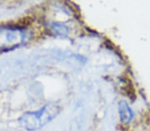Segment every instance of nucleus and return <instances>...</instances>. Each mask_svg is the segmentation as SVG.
I'll list each match as a JSON object with an SVG mask.
<instances>
[{
    "instance_id": "4",
    "label": "nucleus",
    "mask_w": 150,
    "mask_h": 131,
    "mask_svg": "<svg viewBox=\"0 0 150 131\" xmlns=\"http://www.w3.org/2000/svg\"><path fill=\"white\" fill-rule=\"evenodd\" d=\"M48 29L50 33L56 36H67L69 34V28L66 25H62L56 22H52L48 25Z\"/></svg>"
},
{
    "instance_id": "2",
    "label": "nucleus",
    "mask_w": 150,
    "mask_h": 131,
    "mask_svg": "<svg viewBox=\"0 0 150 131\" xmlns=\"http://www.w3.org/2000/svg\"><path fill=\"white\" fill-rule=\"evenodd\" d=\"M27 30L19 26H0V50L17 47L25 42Z\"/></svg>"
},
{
    "instance_id": "5",
    "label": "nucleus",
    "mask_w": 150,
    "mask_h": 131,
    "mask_svg": "<svg viewBox=\"0 0 150 131\" xmlns=\"http://www.w3.org/2000/svg\"><path fill=\"white\" fill-rule=\"evenodd\" d=\"M19 131H26V130H19Z\"/></svg>"
},
{
    "instance_id": "1",
    "label": "nucleus",
    "mask_w": 150,
    "mask_h": 131,
    "mask_svg": "<svg viewBox=\"0 0 150 131\" xmlns=\"http://www.w3.org/2000/svg\"><path fill=\"white\" fill-rule=\"evenodd\" d=\"M59 113L58 106L46 104L37 110L24 113L20 117L19 124L26 131H38L52 122Z\"/></svg>"
},
{
    "instance_id": "3",
    "label": "nucleus",
    "mask_w": 150,
    "mask_h": 131,
    "mask_svg": "<svg viewBox=\"0 0 150 131\" xmlns=\"http://www.w3.org/2000/svg\"><path fill=\"white\" fill-rule=\"evenodd\" d=\"M117 111H118L119 121L121 124L129 125L133 122L134 118H135V113L127 102L120 100L118 102V106H117Z\"/></svg>"
}]
</instances>
